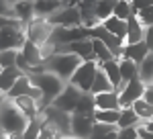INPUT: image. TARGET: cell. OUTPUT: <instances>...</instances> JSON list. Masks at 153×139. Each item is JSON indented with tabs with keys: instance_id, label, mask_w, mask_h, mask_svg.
I'll list each match as a JSON object with an SVG mask.
<instances>
[{
	"instance_id": "obj_1",
	"label": "cell",
	"mask_w": 153,
	"mask_h": 139,
	"mask_svg": "<svg viewBox=\"0 0 153 139\" xmlns=\"http://www.w3.org/2000/svg\"><path fill=\"white\" fill-rule=\"evenodd\" d=\"M29 80H31V84L39 90V94H41V98H39V111H43L45 106H49L51 100H53V98L63 90V86H65V82H61L55 74H51L47 70L29 74Z\"/></svg>"
},
{
	"instance_id": "obj_2",
	"label": "cell",
	"mask_w": 153,
	"mask_h": 139,
	"mask_svg": "<svg viewBox=\"0 0 153 139\" xmlns=\"http://www.w3.org/2000/svg\"><path fill=\"white\" fill-rule=\"evenodd\" d=\"M82 59L74 53H68V51H55L53 55H49L47 59H43V68L55 74L61 82H68L70 76L74 74V70L80 66Z\"/></svg>"
},
{
	"instance_id": "obj_3",
	"label": "cell",
	"mask_w": 153,
	"mask_h": 139,
	"mask_svg": "<svg viewBox=\"0 0 153 139\" xmlns=\"http://www.w3.org/2000/svg\"><path fill=\"white\" fill-rule=\"evenodd\" d=\"M25 127H27L25 115L14 106L10 98H4L0 104V133L2 135H21Z\"/></svg>"
},
{
	"instance_id": "obj_4",
	"label": "cell",
	"mask_w": 153,
	"mask_h": 139,
	"mask_svg": "<svg viewBox=\"0 0 153 139\" xmlns=\"http://www.w3.org/2000/svg\"><path fill=\"white\" fill-rule=\"evenodd\" d=\"M98 70V64L94 59H88V61H80V66L74 70V74L70 76V80L65 84H70L74 88H78L80 92H90V86L94 80V74Z\"/></svg>"
},
{
	"instance_id": "obj_5",
	"label": "cell",
	"mask_w": 153,
	"mask_h": 139,
	"mask_svg": "<svg viewBox=\"0 0 153 139\" xmlns=\"http://www.w3.org/2000/svg\"><path fill=\"white\" fill-rule=\"evenodd\" d=\"M51 31H53V27L45 21V19H39L35 16L31 23L25 27V37L31 41V43H35L37 47L45 45L49 41V37H51Z\"/></svg>"
},
{
	"instance_id": "obj_6",
	"label": "cell",
	"mask_w": 153,
	"mask_h": 139,
	"mask_svg": "<svg viewBox=\"0 0 153 139\" xmlns=\"http://www.w3.org/2000/svg\"><path fill=\"white\" fill-rule=\"evenodd\" d=\"M45 21H47L51 27H63V29H71V27H80V25H82L80 12L76 8V4H71V6H61L57 12H53Z\"/></svg>"
},
{
	"instance_id": "obj_7",
	"label": "cell",
	"mask_w": 153,
	"mask_h": 139,
	"mask_svg": "<svg viewBox=\"0 0 153 139\" xmlns=\"http://www.w3.org/2000/svg\"><path fill=\"white\" fill-rule=\"evenodd\" d=\"M143 90H145V84H143L139 78H133V80L125 82V84L120 86V90L117 92L118 108H129L137 98H141Z\"/></svg>"
},
{
	"instance_id": "obj_8",
	"label": "cell",
	"mask_w": 153,
	"mask_h": 139,
	"mask_svg": "<svg viewBox=\"0 0 153 139\" xmlns=\"http://www.w3.org/2000/svg\"><path fill=\"white\" fill-rule=\"evenodd\" d=\"M25 29L23 27H4L0 29V51H19L25 43Z\"/></svg>"
},
{
	"instance_id": "obj_9",
	"label": "cell",
	"mask_w": 153,
	"mask_h": 139,
	"mask_svg": "<svg viewBox=\"0 0 153 139\" xmlns=\"http://www.w3.org/2000/svg\"><path fill=\"white\" fill-rule=\"evenodd\" d=\"M80 90L78 88H74L70 84H65L63 86V90L51 100V106H55L59 111H65V113H74V108H76V102H78V98H80Z\"/></svg>"
},
{
	"instance_id": "obj_10",
	"label": "cell",
	"mask_w": 153,
	"mask_h": 139,
	"mask_svg": "<svg viewBox=\"0 0 153 139\" xmlns=\"http://www.w3.org/2000/svg\"><path fill=\"white\" fill-rule=\"evenodd\" d=\"M92 127H94L92 115H78V113L70 115V135L80 137V139H88Z\"/></svg>"
},
{
	"instance_id": "obj_11",
	"label": "cell",
	"mask_w": 153,
	"mask_h": 139,
	"mask_svg": "<svg viewBox=\"0 0 153 139\" xmlns=\"http://www.w3.org/2000/svg\"><path fill=\"white\" fill-rule=\"evenodd\" d=\"M6 98H16V96H31V98H35L37 102H39V98H41V94H39V90H37L35 86L31 84V80H29V76H19L16 78V82L10 86V90L4 94Z\"/></svg>"
},
{
	"instance_id": "obj_12",
	"label": "cell",
	"mask_w": 153,
	"mask_h": 139,
	"mask_svg": "<svg viewBox=\"0 0 153 139\" xmlns=\"http://www.w3.org/2000/svg\"><path fill=\"white\" fill-rule=\"evenodd\" d=\"M90 39H98V41H102V43L110 49V53H112L117 59H118V53H120V47L125 45L118 37H114L112 33H108L102 25H96V27L90 29Z\"/></svg>"
},
{
	"instance_id": "obj_13",
	"label": "cell",
	"mask_w": 153,
	"mask_h": 139,
	"mask_svg": "<svg viewBox=\"0 0 153 139\" xmlns=\"http://www.w3.org/2000/svg\"><path fill=\"white\" fill-rule=\"evenodd\" d=\"M12 14L19 23L23 25V29L35 19V12H33V0H14L12 2Z\"/></svg>"
},
{
	"instance_id": "obj_14",
	"label": "cell",
	"mask_w": 153,
	"mask_h": 139,
	"mask_svg": "<svg viewBox=\"0 0 153 139\" xmlns=\"http://www.w3.org/2000/svg\"><path fill=\"white\" fill-rule=\"evenodd\" d=\"M147 53H151L149 49H147V45L143 43V41H139V43H125V45L120 47V53H118V58L123 59H131V61H135V64H139Z\"/></svg>"
},
{
	"instance_id": "obj_15",
	"label": "cell",
	"mask_w": 153,
	"mask_h": 139,
	"mask_svg": "<svg viewBox=\"0 0 153 139\" xmlns=\"http://www.w3.org/2000/svg\"><path fill=\"white\" fill-rule=\"evenodd\" d=\"M59 51H68V53H74V55H78V58L82 59V61H88V59H92V43H90V39H80V41H71L68 45H63Z\"/></svg>"
},
{
	"instance_id": "obj_16",
	"label": "cell",
	"mask_w": 153,
	"mask_h": 139,
	"mask_svg": "<svg viewBox=\"0 0 153 139\" xmlns=\"http://www.w3.org/2000/svg\"><path fill=\"white\" fill-rule=\"evenodd\" d=\"M12 102H14V106L25 115L27 121L39 117V113H41V111H39V102H37L35 98H31V96H16V98H12Z\"/></svg>"
},
{
	"instance_id": "obj_17",
	"label": "cell",
	"mask_w": 153,
	"mask_h": 139,
	"mask_svg": "<svg viewBox=\"0 0 153 139\" xmlns=\"http://www.w3.org/2000/svg\"><path fill=\"white\" fill-rule=\"evenodd\" d=\"M63 4V0H33V12L39 19H47L53 12H57Z\"/></svg>"
},
{
	"instance_id": "obj_18",
	"label": "cell",
	"mask_w": 153,
	"mask_h": 139,
	"mask_svg": "<svg viewBox=\"0 0 153 139\" xmlns=\"http://www.w3.org/2000/svg\"><path fill=\"white\" fill-rule=\"evenodd\" d=\"M92 96H94V111H118V98L114 90L92 94Z\"/></svg>"
},
{
	"instance_id": "obj_19",
	"label": "cell",
	"mask_w": 153,
	"mask_h": 139,
	"mask_svg": "<svg viewBox=\"0 0 153 139\" xmlns=\"http://www.w3.org/2000/svg\"><path fill=\"white\" fill-rule=\"evenodd\" d=\"M127 23V31H125V43L129 45V43H139L143 41V33H145V27H143L133 14H131L129 19L125 21Z\"/></svg>"
},
{
	"instance_id": "obj_20",
	"label": "cell",
	"mask_w": 153,
	"mask_h": 139,
	"mask_svg": "<svg viewBox=\"0 0 153 139\" xmlns=\"http://www.w3.org/2000/svg\"><path fill=\"white\" fill-rule=\"evenodd\" d=\"M19 53H21V58H23L31 68H35V66H41V64H43L39 47H37L35 43H31L29 39H25V43H23V47L19 49Z\"/></svg>"
},
{
	"instance_id": "obj_21",
	"label": "cell",
	"mask_w": 153,
	"mask_h": 139,
	"mask_svg": "<svg viewBox=\"0 0 153 139\" xmlns=\"http://www.w3.org/2000/svg\"><path fill=\"white\" fill-rule=\"evenodd\" d=\"M137 78H139L145 86H151L153 84V53H147V55L137 64Z\"/></svg>"
},
{
	"instance_id": "obj_22",
	"label": "cell",
	"mask_w": 153,
	"mask_h": 139,
	"mask_svg": "<svg viewBox=\"0 0 153 139\" xmlns=\"http://www.w3.org/2000/svg\"><path fill=\"white\" fill-rule=\"evenodd\" d=\"M98 68L104 72V76L108 78V82L112 84V88H114V92L120 90V86H123V82H120V74H118V64L117 59H108L104 64H100Z\"/></svg>"
},
{
	"instance_id": "obj_23",
	"label": "cell",
	"mask_w": 153,
	"mask_h": 139,
	"mask_svg": "<svg viewBox=\"0 0 153 139\" xmlns=\"http://www.w3.org/2000/svg\"><path fill=\"white\" fill-rule=\"evenodd\" d=\"M19 76H23V74H21V70H16L14 66L0 70V92H2V94L8 92V90H10V86L16 82Z\"/></svg>"
},
{
	"instance_id": "obj_24",
	"label": "cell",
	"mask_w": 153,
	"mask_h": 139,
	"mask_svg": "<svg viewBox=\"0 0 153 139\" xmlns=\"http://www.w3.org/2000/svg\"><path fill=\"white\" fill-rule=\"evenodd\" d=\"M90 43H92V59H94L98 66L104 64V61H108V59H117L112 53H110V49H108L102 41H98V39H90Z\"/></svg>"
},
{
	"instance_id": "obj_25",
	"label": "cell",
	"mask_w": 153,
	"mask_h": 139,
	"mask_svg": "<svg viewBox=\"0 0 153 139\" xmlns=\"http://www.w3.org/2000/svg\"><path fill=\"white\" fill-rule=\"evenodd\" d=\"M102 27H104L108 33H112L114 37H118L123 43H125V31H127V23L125 21H120V19H117V16H108L106 21H102Z\"/></svg>"
},
{
	"instance_id": "obj_26",
	"label": "cell",
	"mask_w": 153,
	"mask_h": 139,
	"mask_svg": "<svg viewBox=\"0 0 153 139\" xmlns=\"http://www.w3.org/2000/svg\"><path fill=\"white\" fill-rule=\"evenodd\" d=\"M114 90L112 84L108 82V78L104 76V72L98 68L94 74V80H92V86H90V94H100V92H110Z\"/></svg>"
},
{
	"instance_id": "obj_27",
	"label": "cell",
	"mask_w": 153,
	"mask_h": 139,
	"mask_svg": "<svg viewBox=\"0 0 153 139\" xmlns=\"http://www.w3.org/2000/svg\"><path fill=\"white\" fill-rule=\"evenodd\" d=\"M117 0H96L94 4V19L96 23H102L108 16H112V8H114Z\"/></svg>"
},
{
	"instance_id": "obj_28",
	"label": "cell",
	"mask_w": 153,
	"mask_h": 139,
	"mask_svg": "<svg viewBox=\"0 0 153 139\" xmlns=\"http://www.w3.org/2000/svg\"><path fill=\"white\" fill-rule=\"evenodd\" d=\"M117 64H118V74H120V82H123V84L133 80V78H137V64H135V61L118 58Z\"/></svg>"
},
{
	"instance_id": "obj_29",
	"label": "cell",
	"mask_w": 153,
	"mask_h": 139,
	"mask_svg": "<svg viewBox=\"0 0 153 139\" xmlns=\"http://www.w3.org/2000/svg\"><path fill=\"white\" fill-rule=\"evenodd\" d=\"M131 108H133V113L137 115L139 121H151L153 119V104L145 102L143 98H137L135 102L131 104Z\"/></svg>"
},
{
	"instance_id": "obj_30",
	"label": "cell",
	"mask_w": 153,
	"mask_h": 139,
	"mask_svg": "<svg viewBox=\"0 0 153 139\" xmlns=\"http://www.w3.org/2000/svg\"><path fill=\"white\" fill-rule=\"evenodd\" d=\"M74 113H78V115H92L94 113V96L90 92H82L78 102H76Z\"/></svg>"
},
{
	"instance_id": "obj_31",
	"label": "cell",
	"mask_w": 153,
	"mask_h": 139,
	"mask_svg": "<svg viewBox=\"0 0 153 139\" xmlns=\"http://www.w3.org/2000/svg\"><path fill=\"white\" fill-rule=\"evenodd\" d=\"M139 123L137 115L133 113V108H118V121H117V129H127V127H135Z\"/></svg>"
},
{
	"instance_id": "obj_32",
	"label": "cell",
	"mask_w": 153,
	"mask_h": 139,
	"mask_svg": "<svg viewBox=\"0 0 153 139\" xmlns=\"http://www.w3.org/2000/svg\"><path fill=\"white\" fill-rule=\"evenodd\" d=\"M39 131H41V115L31 119V121H27V127L21 131L19 139H37Z\"/></svg>"
},
{
	"instance_id": "obj_33",
	"label": "cell",
	"mask_w": 153,
	"mask_h": 139,
	"mask_svg": "<svg viewBox=\"0 0 153 139\" xmlns=\"http://www.w3.org/2000/svg\"><path fill=\"white\" fill-rule=\"evenodd\" d=\"M94 123H102V125H114L117 127L118 121V111H94L92 113Z\"/></svg>"
},
{
	"instance_id": "obj_34",
	"label": "cell",
	"mask_w": 153,
	"mask_h": 139,
	"mask_svg": "<svg viewBox=\"0 0 153 139\" xmlns=\"http://www.w3.org/2000/svg\"><path fill=\"white\" fill-rule=\"evenodd\" d=\"M135 133L139 139H153V123L151 121H139L135 125Z\"/></svg>"
},
{
	"instance_id": "obj_35",
	"label": "cell",
	"mask_w": 153,
	"mask_h": 139,
	"mask_svg": "<svg viewBox=\"0 0 153 139\" xmlns=\"http://www.w3.org/2000/svg\"><path fill=\"white\" fill-rule=\"evenodd\" d=\"M112 16H117V19H120V21H127V19L131 16L129 2H120V0H117V2H114V8H112Z\"/></svg>"
},
{
	"instance_id": "obj_36",
	"label": "cell",
	"mask_w": 153,
	"mask_h": 139,
	"mask_svg": "<svg viewBox=\"0 0 153 139\" xmlns=\"http://www.w3.org/2000/svg\"><path fill=\"white\" fill-rule=\"evenodd\" d=\"M133 16H135L143 27H153V6H149V8H141V10L135 12Z\"/></svg>"
},
{
	"instance_id": "obj_37",
	"label": "cell",
	"mask_w": 153,
	"mask_h": 139,
	"mask_svg": "<svg viewBox=\"0 0 153 139\" xmlns=\"http://www.w3.org/2000/svg\"><path fill=\"white\" fill-rule=\"evenodd\" d=\"M37 139H61V135H59V133L51 127L49 123H45V121L41 119V131H39Z\"/></svg>"
},
{
	"instance_id": "obj_38",
	"label": "cell",
	"mask_w": 153,
	"mask_h": 139,
	"mask_svg": "<svg viewBox=\"0 0 153 139\" xmlns=\"http://www.w3.org/2000/svg\"><path fill=\"white\" fill-rule=\"evenodd\" d=\"M14 59H16V51H12V49L0 51V68H10V66H14Z\"/></svg>"
},
{
	"instance_id": "obj_39",
	"label": "cell",
	"mask_w": 153,
	"mask_h": 139,
	"mask_svg": "<svg viewBox=\"0 0 153 139\" xmlns=\"http://www.w3.org/2000/svg\"><path fill=\"white\" fill-rule=\"evenodd\" d=\"M129 6H131V14H135V12L141 10V8H149V6H153V0H131Z\"/></svg>"
},
{
	"instance_id": "obj_40",
	"label": "cell",
	"mask_w": 153,
	"mask_h": 139,
	"mask_svg": "<svg viewBox=\"0 0 153 139\" xmlns=\"http://www.w3.org/2000/svg\"><path fill=\"white\" fill-rule=\"evenodd\" d=\"M117 139H139L135 133V127H127V129H118L117 131Z\"/></svg>"
},
{
	"instance_id": "obj_41",
	"label": "cell",
	"mask_w": 153,
	"mask_h": 139,
	"mask_svg": "<svg viewBox=\"0 0 153 139\" xmlns=\"http://www.w3.org/2000/svg\"><path fill=\"white\" fill-rule=\"evenodd\" d=\"M0 16H10V19H14L10 0H0Z\"/></svg>"
},
{
	"instance_id": "obj_42",
	"label": "cell",
	"mask_w": 153,
	"mask_h": 139,
	"mask_svg": "<svg viewBox=\"0 0 153 139\" xmlns=\"http://www.w3.org/2000/svg\"><path fill=\"white\" fill-rule=\"evenodd\" d=\"M143 43L147 45L149 51H153V27H145V33H143Z\"/></svg>"
},
{
	"instance_id": "obj_43",
	"label": "cell",
	"mask_w": 153,
	"mask_h": 139,
	"mask_svg": "<svg viewBox=\"0 0 153 139\" xmlns=\"http://www.w3.org/2000/svg\"><path fill=\"white\" fill-rule=\"evenodd\" d=\"M4 27H23L16 19H10V16H0V29Z\"/></svg>"
},
{
	"instance_id": "obj_44",
	"label": "cell",
	"mask_w": 153,
	"mask_h": 139,
	"mask_svg": "<svg viewBox=\"0 0 153 139\" xmlns=\"http://www.w3.org/2000/svg\"><path fill=\"white\" fill-rule=\"evenodd\" d=\"M141 98H143V100H145V102L153 104V86H145V90H143Z\"/></svg>"
},
{
	"instance_id": "obj_45",
	"label": "cell",
	"mask_w": 153,
	"mask_h": 139,
	"mask_svg": "<svg viewBox=\"0 0 153 139\" xmlns=\"http://www.w3.org/2000/svg\"><path fill=\"white\" fill-rule=\"evenodd\" d=\"M4 98H6V96H4V94H0V104H2V100H4Z\"/></svg>"
},
{
	"instance_id": "obj_46",
	"label": "cell",
	"mask_w": 153,
	"mask_h": 139,
	"mask_svg": "<svg viewBox=\"0 0 153 139\" xmlns=\"http://www.w3.org/2000/svg\"><path fill=\"white\" fill-rule=\"evenodd\" d=\"M68 139H80V137H74V135H71V137H68Z\"/></svg>"
},
{
	"instance_id": "obj_47",
	"label": "cell",
	"mask_w": 153,
	"mask_h": 139,
	"mask_svg": "<svg viewBox=\"0 0 153 139\" xmlns=\"http://www.w3.org/2000/svg\"><path fill=\"white\" fill-rule=\"evenodd\" d=\"M120 2H131V0H120Z\"/></svg>"
}]
</instances>
